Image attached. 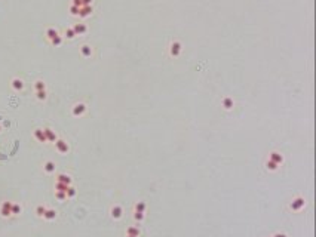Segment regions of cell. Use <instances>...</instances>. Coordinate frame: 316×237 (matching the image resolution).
Here are the masks:
<instances>
[{"mask_svg":"<svg viewBox=\"0 0 316 237\" xmlns=\"http://www.w3.org/2000/svg\"><path fill=\"white\" fill-rule=\"evenodd\" d=\"M91 12H92L91 6H80L79 8V15L80 17H88V15H91Z\"/></svg>","mask_w":316,"mask_h":237,"instance_id":"6da1fadb","label":"cell"},{"mask_svg":"<svg viewBox=\"0 0 316 237\" xmlns=\"http://www.w3.org/2000/svg\"><path fill=\"white\" fill-rule=\"evenodd\" d=\"M180 51H181V48H180V43H172L171 45V53L172 55H178L180 53Z\"/></svg>","mask_w":316,"mask_h":237,"instance_id":"7a4b0ae2","label":"cell"},{"mask_svg":"<svg viewBox=\"0 0 316 237\" xmlns=\"http://www.w3.org/2000/svg\"><path fill=\"white\" fill-rule=\"evenodd\" d=\"M73 31H74L76 34H83L86 31V27L83 25V24H77V25L73 28Z\"/></svg>","mask_w":316,"mask_h":237,"instance_id":"3957f363","label":"cell"},{"mask_svg":"<svg viewBox=\"0 0 316 237\" xmlns=\"http://www.w3.org/2000/svg\"><path fill=\"white\" fill-rule=\"evenodd\" d=\"M12 86H14L17 91H19V89H22V87H24V83H22V80L15 79V80H12Z\"/></svg>","mask_w":316,"mask_h":237,"instance_id":"277c9868","label":"cell"},{"mask_svg":"<svg viewBox=\"0 0 316 237\" xmlns=\"http://www.w3.org/2000/svg\"><path fill=\"white\" fill-rule=\"evenodd\" d=\"M82 53H83L85 56H89V55L92 53V49H91V46H88V45L82 46Z\"/></svg>","mask_w":316,"mask_h":237,"instance_id":"5b68a950","label":"cell"},{"mask_svg":"<svg viewBox=\"0 0 316 237\" xmlns=\"http://www.w3.org/2000/svg\"><path fill=\"white\" fill-rule=\"evenodd\" d=\"M46 36H48V37H49V39H53V37H57V36H58V33H57V30H53V28H49V30H48V31H46Z\"/></svg>","mask_w":316,"mask_h":237,"instance_id":"8992f818","label":"cell"},{"mask_svg":"<svg viewBox=\"0 0 316 237\" xmlns=\"http://www.w3.org/2000/svg\"><path fill=\"white\" fill-rule=\"evenodd\" d=\"M36 89L37 91H43L45 89V83L43 82H36Z\"/></svg>","mask_w":316,"mask_h":237,"instance_id":"52a82bcc","label":"cell"},{"mask_svg":"<svg viewBox=\"0 0 316 237\" xmlns=\"http://www.w3.org/2000/svg\"><path fill=\"white\" fill-rule=\"evenodd\" d=\"M51 43H52V45H60V43H61V37H60V36L53 37V39L51 40Z\"/></svg>","mask_w":316,"mask_h":237,"instance_id":"ba28073f","label":"cell"},{"mask_svg":"<svg viewBox=\"0 0 316 237\" xmlns=\"http://www.w3.org/2000/svg\"><path fill=\"white\" fill-rule=\"evenodd\" d=\"M65 36H67L69 39H73V37L76 36V33H74L73 30H67V31H65Z\"/></svg>","mask_w":316,"mask_h":237,"instance_id":"9c48e42d","label":"cell"},{"mask_svg":"<svg viewBox=\"0 0 316 237\" xmlns=\"http://www.w3.org/2000/svg\"><path fill=\"white\" fill-rule=\"evenodd\" d=\"M70 10H71V14H73V15H79V8H77V6H74V5L71 6V9H70Z\"/></svg>","mask_w":316,"mask_h":237,"instance_id":"30bf717a","label":"cell"},{"mask_svg":"<svg viewBox=\"0 0 316 237\" xmlns=\"http://www.w3.org/2000/svg\"><path fill=\"white\" fill-rule=\"evenodd\" d=\"M73 5L77 6V8H80L82 6V0H73Z\"/></svg>","mask_w":316,"mask_h":237,"instance_id":"8fae6325","label":"cell"}]
</instances>
